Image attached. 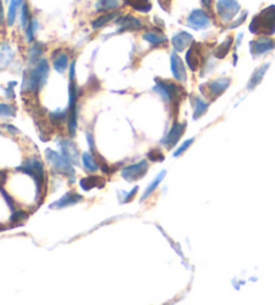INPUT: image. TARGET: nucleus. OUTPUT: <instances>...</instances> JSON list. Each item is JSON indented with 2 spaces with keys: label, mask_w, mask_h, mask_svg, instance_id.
Segmentation results:
<instances>
[{
  "label": "nucleus",
  "mask_w": 275,
  "mask_h": 305,
  "mask_svg": "<svg viewBox=\"0 0 275 305\" xmlns=\"http://www.w3.org/2000/svg\"><path fill=\"white\" fill-rule=\"evenodd\" d=\"M48 73H50V65L46 59H40L36 62L32 69L28 72V74L24 78L23 90L32 94H38L40 89L43 88L46 81L48 78Z\"/></svg>",
  "instance_id": "obj_1"
},
{
  "label": "nucleus",
  "mask_w": 275,
  "mask_h": 305,
  "mask_svg": "<svg viewBox=\"0 0 275 305\" xmlns=\"http://www.w3.org/2000/svg\"><path fill=\"white\" fill-rule=\"evenodd\" d=\"M250 31L252 34L272 35L275 32V6L264 8L252 18L250 23Z\"/></svg>",
  "instance_id": "obj_2"
},
{
  "label": "nucleus",
  "mask_w": 275,
  "mask_h": 305,
  "mask_svg": "<svg viewBox=\"0 0 275 305\" xmlns=\"http://www.w3.org/2000/svg\"><path fill=\"white\" fill-rule=\"evenodd\" d=\"M68 94H70V100H68V133L70 136L76 135L77 129V98H78V90H77L76 84V60L70 64V70H68Z\"/></svg>",
  "instance_id": "obj_3"
},
{
  "label": "nucleus",
  "mask_w": 275,
  "mask_h": 305,
  "mask_svg": "<svg viewBox=\"0 0 275 305\" xmlns=\"http://www.w3.org/2000/svg\"><path fill=\"white\" fill-rule=\"evenodd\" d=\"M153 90H155L164 101H167V102L175 105V106H177L179 101L181 100L184 94H185L184 89L181 88L180 85L175 84V82H171V81L159 80V78H156V85L153 86Z\"/></svg>",
  "instance_id": "obj_4"
},
{
  "label": "nucleus",
  "mask_w": 275,
  "mask_h": 305,
  "mask_svg": "<svg viewBox=\"0 0 275 305\" xmlns=\"http://www.w3.org/2000/svg\"><path fill=\"white\" fill-rule=\"evenodd\" d=\"M46 159L51 165L54 172L62 173L64 176L70 177V181H74L76 173H74V169L72 167V163L63 155H59V153H56L55 151H51V149H46Z\"/></svg>",
  "instance_id": "obj_5"
},
{
  "label": "nucleus",
  "mask_w": 275,
  "mask_h": 305,
  "mask_svg": "<svg viewBox=\"0 0 275 305\" xmlns=\"http://www.w3.org/2000/svg\"><path fill=\"white\" fill-rule=\"evenodd\" d=\"M216 15L219 16L222 23H231L240 11V4L238 0H218L215 6Z\"/></svg>",
  "instance_id": "obj_6"
},
{
  "label": "nucleus",
  "mask_w": 275,
  "mask_h": 305,
  "mask_svg": "<svg viewBox=\"0 0 275 305\" xmlns=\"http://www.w3.org/2000/svg\"><path fill=\"white\" fill-rule=\"evenodd\" d=\"M19 171L27 173L34 179L36 185V193L39 194L42 191V186L44 183V169L42 161L38 160V159H28L27 161H24Z\"/></svg>",
  "instance_id": "obj_7"
},
{
  "label": "nucleus",
  "mask_w": 275,
  "mask_h": 305,
  "mask_svg": "<svg viewBox=\"0 0 275 305\" xmlns=\"http://www.w3.org/2000/svg\"><path fill=\"white\" fill-rule=\"evenodd\" d=\"M187 26L191 27L192 30L200 31V30H207L211 26V16L208 15L205 10H193V11L188 15Z\"/></svg>",
  "instance_id": "obj_8"
},
{
  "label": "nucleus",
  "mask_w": 275,
  "mask_h": 305,
  "mask_svg": "<svg viewBox=\"0 0 275 305\" xmlns=\"http://www.w3.org/2000/svg\"><path fill=\"white\" fill-rule=\"evenodd\" d=\"M275 48V40L268 35H260L258 39L250 42V51L252 56H260Z\"/></svg>",
  "instance_id": "obj_9"
},
{
  "label": "nucleus",
  "mask_w": 275,
  "mask_h": 305,
  "mask_svg": "<svg viewBox=\"0 0 275 305\" xmlns=\"http://www.w3.org/2000/svg\"><path fill=\"white\" fill-rule=\"evenodd\" d=\"M147 171H148V161L141 160L139 161V163H136V164L128 165V167L122 168L121 175H122V177H124L125 180L136 181L139 180V179H141V177L147 173Z\"/></svg>",
  "instance_id": "obj_10"
},
{
  "label": "nucleus",
  "mask_w": 275,
  "mask_h": 305,
  "mask_svg": "<svg viewBox=\"0 0 275 305\" xmlns=\"http://www.w3.org/2000/svg\"><path fill=\"white\" fill-rule=\"evenodd\" d=\"M171 72L176 81H179L181 84L187 81V72H185L184 62L176 51L171 52Z\"/></svg>",
  "instance_id": "obj_11"
},
{
  "label": "nucleus",
  "mask_w": 275,
  "mask_h": 305,
  "mask_svg": "<svg viewBox=\"0 0 275 305\" xmlns=\"http://www.w3.org/2000/svg\"><path fill=\"white\" fill-rule=\"evenodd\" d=\"M116 23L120 26V32L122 31H140L143 30L144 24L143 22L132 15H124L118 16V19H116Z\"/></svg>",
  "instance_id": "obj_12"
},
{
  "label": "nucleus",
  "mask_w": 275,
  "mask_h": 305,
  "mask_svg": "<svg viewBox=\"0 0 275 305\" xmlns=\"http://www.w3.org/2000/svg\"><path fill=\"white\" fill-rule=\"evenodd\" d=\"M230 85H231L230 78H218V80L211 81L210 84L205 85V90L211 98H218L227 90Z\"/></svg>",
  "instance_id": "obj_13"
},
{
  "label": "nucleus",
  "mask_w": 275,
  "mask_h": 305,
  "mask_svg": "<svg viewBox=\"0 0 275 305\" xmlns=\"http://www.w3.org/2000/svg\"><path fill=\"white\" fill-rule=\"evenodd\" d=\"M185 60L192 72H196L201 65V44L192 43V46L188 48L185 54Z\"/></svg>",
  "instance_id": "obj_14"
},
{
  "label": "nucleus",
  "mask_w": 275,
  "mask_h": 305,
  "mask_svg": "<svg viewBox=\"0 0 275 305\" xmlns=\"http://www.w3.org/2000/svg\"><path fill=\"white\" fill-rule=\"evenodd\" d=\"M184 131H185V124H179V123H175V124L171 127V131L168 132V135L164 137L161 140V144L165 145L168 149H171L173 145L180 140V137L183 136Z\"/></svg>",
  "instance_id": "obj_15"
},
{
  "label": "nucleus",
  "mask_w": 275,
  "mask_h": 305,
  "mask_svg": "<svg viewBox=\"0 0 275 305\" xmlns=\"http://www.w3.org/2000/svg\"><path fill=\"white\" fill-rule=\"evenodd\" d=\"M171 43L172 46H173V48H175L176 52H181L184 51L189 44L193 43V36L187 31H180L172 36Z\"/></svg>",
  "instance_id": "obj_16"
},
{
  "label": "nucleus",
  "mask_w": 275,
  "mask_h": 305,
  "mask_svg": "<svg viewBox=\"0 0 275 305\" xmlns=\"http://www.w3.org/2000/svg\"><path fill=\"white\" fill-rule=\"evenodd\" d=\"M143 39L151 44L152 47H160V46H163L168 42L167 36L164 35L161 31H157V30H149V31L144 32Z\"/></svg>",
  "instance_id": "obj_17"
},
{
  "label": "nucleus",
  "mask_w": 275,
  "mask_h": 305,
  "mask_svg": "<svg viewBox=\"0 0 275 305\" xmlns=\"http://www.w3.org/2000/svg\"><path fill=\"white\" fill-rule=\"evenodd\" d=\"M82 195L80 194L74 193V191H70V193H66L63 197L60 198L59 201H56L54 205H51V209H63V207H67V206H73L76 203H80L82 202Z\"/></svg>",
  "instance_id": "obj_18"
},
{
  "label": "nucleus",
  "mask_w": 275,
  "mask_h": 305,
  "mask_svg": "<svg viewBox=\"0 0 275 305\" xmlns=\"http://www.w3.org/2000/svg\"><path fill=\"white\" fill-rule=\"evenodd\" d=\"M52 68L55 69L59 74H63L70 68V59H68L67 52L56 51L52 58Z\"/></svg>",
  "instance_id": "obj_19"
},
{
  "label": "nucleus",
  "mask_w": 275,
  "mask_h": 305,
  "mask_svg": "<svg viewBox=\"0 0 275 305\" xmlns=\"http://www.w3.org/2000/svg\"><path fill=\"white\" fill-rule=\"evenodd\" d=\"M14 56H15V51L12 50L10 43L4 42L0 44V70L8 68L14 59Z\"/></svg>",
  "instance_id": "obj_20"
},
{
  "label": "nucleus",
  "mask_w": 275,
  "mask_h": 305,
  "mask_svg": "<svg viewBox=\"0 0 275 305\" xmlns=\"http://www.w3.org/2000/svg\"><path fill=\"white\" fill-rule=\"evenodd\" d=\"M60 147H62V155H63L70 163L77 164V163H78V151H77L76 145L73 144V141L63 140L60 143Z\"/></svg>",
  "instance_id": "obj_21"
},
{
  "label": "nucleus",
  "mask_w": 275,
  "mask_h": 305,
  "mask_svg": "<svg viewBox=\"0 0 275 305\" xmlns=\"http://www.w3.org/2000/svg\"><path fill=\"white\" fill-rule=\"evenodd\" d=\"M118 16H120V12L117 11L104 12V15H101L100 18H97V19L93 20L92 27L94 28V30H100V28L105 27L106 24H109L114 19H118Z\"/></svg>",
  "instance_id": "obj_22"
},
{
  "label": "nucleus",
  "mask_w": 275,
  "mask_h": 305,
  "mask_svg": "<svg viewBox=\"0 0 275 305\" xmlns=\"http://www.w3.org/2000/svg\"><path fill=\"white\" fill-rule=\"evenodd\" d=\"M124 0H97L96 11L97 12H110L116 11L122 6Z\"/></svg>",
  "instance_id": "obj_23"
},
{
  "label": "nucleus",
  "mask_w": 275,
  "mask_h": 305,
  "mask_svg": "<svg viewBox=\"0 0 275 305\" xmlns=\"http://www.w3.org/2000/svg\"><path fill=\"white\" fill-rule=\"evenodd\" d=\"M44 52V44L40 43V42H36L31 46L30 48V52H28V64L34 66L36 62H39L42 59V55Z\"/></svg>",
  "instance_id": "obj_24"
},
{
  "label": "nucleus",
  "mask_w": 275,
  "mask_h": 305,
  "mask_svg": "<svg viewBox=\"0 0 275 305\" xmlns=\"http://www.w3.org/2000/svg\"><path fill=\"white\" fill-rule=\"evenodd\" d=\"M192 105H193V117H195L196 120L207 112L208 104L203 100V98H201V97L199 96L193 97V98H192Z\"/></svg>",
  "instance_id": "obj_25"
},
{
  "label": "nucleus",
  "mask_w": 275,
  "mask_h": 305,
  "mask_svg": "<svg viewBox=\"0 0 275 305\" xmlns=\"http://www.w3.org/2000/svg\"><path fill=\"white\" fill-rule=\"evenodd\" d=\"M80 185L81 187H82V190H85V191H90V190H93L94 187H98V189L104 187V179L97 176L84 177V179L81 180Z\"/></svg>",
  "instance_id": "obj_26"
},
{
  "label": "nucleus",
  "mask_w": 275,
  "mask_h": 305,
  "mask_svg": "<svg viewBox=\"0 0 275 305\" xmlns=\"http://www.w3.org/2000/svg\"><path fill=\"white\" fill-rule=\"evenodd\" d=\"M267 69H268V65H263V66H260L259 69H256L255 72L252 73L251 78H250V81H248L247 84L248 90H252L255 86H258V85L260 84V81H262V78L264 77V73H266Z\"/></svg>",
  "instance_id": "obj_27"
},
{
  "label": "nucleus",
  "mask_w": 275,
  "mask_h": 305,
  "mask_svg": "<svg viewBox=\"0 0 275 305\" xmlns=\"http://www.w3.org/2000/svg\"><path fill=\"white\" fill-rule=\"evenodd\" d=\"M82 164H84L85 169L90 173L97 172V171L100 169V167H98V163H97V160L94 159V156H93L90 152L82 153Z\"/></svg>",
  "instance_id": "obj_28"
},
{
  "label": "nucleus",
  "mask_w": 275,
  "mask_h": 305,
  "mask_svg": "<svg viewBox=\"0 0 275 305\" xmlns=\"http://www.w3.org/2000/svg\"><path fill=\"white\" fill-rule=\"evenodd\" d=\"M232 40H234L232 39V36H228L227 39L224 40V42H222V43L214 50V56L218 58V59H222V58H224V56L227 55L228 52H230V50H231Z\"/></svg>",
  "instance_id": "obj_29"
},
{
  "label": "nucleus",
  "mask_w": 275,
  "mask_h": 305,
  "mask_svg": "<svg viewBox=\"0 0 275 305\" xmlns=\"http://www.w3.org/2000/svg\"><path fill=\"white\" fill-rule=\"evenodd\" d=\"M125 4H129L133 10L139 12H149L152 8V4L149 0H124Z\"/></svg>",
  "instance_id": "obj_30"
},
{
  "label": "nucleus",
  "mask_w": 275,
  "mask_h": 305,
  "mask_svg": "<svg viewBox=\"0 0 275 305\" xmlns=\"http://www.w3.org/2000/svg\"><path fill=\"white\" fill-rule=\"evenodd\" d=\"M23 4V0H11L10 2V7H8V14H7V23L10 26L14 24L16 19V14H18V10L19 7Z\"/></svg>",
  "instance_id": "obj_31"
},
{
  "label": "nucleus",
  "mask_w": 275,
  "mask_h": 305,
  "mask_svg": "<svg viewBox=\"0 0 275 305\" xmlns=\"http://www.w3.org/2000/svg\"><path fill=\"white\" fill-rule=\"evenodd\" d=\"M165 175H167V171H161V173H159V175H157V176L155 177V180L152 181L151 185H149L147 187V191L144 193L143 198H141V202H144V201H145V199H147L148 197H149V195H152V194H153V191H155V190L157 189V187H159L160 183L163 181V179H164V177H165Z\"/></svg>",
  "instance_id": "obj_32"
},
{
  "label": "nucleus",
  "mask_w": 275,
  "mask_h": 305,
  "mask_svg": "<svg viewBox=\"0 0 275 305\" xmlns=\"http://www.w3.org/2000/svg\"><path fill=\"white\" fill-rule=\"evenodd\" d=\"M50 118L52 120V123L60 124L62 121L68 118V109H58V110H55V112H52L50 114Z\"/></svg>",
  "instance_id": "obj_33"
},
{
  "label": "nucleus",
  "mask_w": 275,
  "mask_h": 305,
  "mask_svg": "<svg viewBox=\"0 0 275 305\" xmlns=\"http://www.w3.org/2000/svg\"><path fill=\"white\" fill-rule=\"evenodd\" d=\"M36 28H38V20L36 19H31L30 20V23H28L27 28L24 30L26 31V38H27V42L31 43L34 38H35V31Z\"/></svg>",
  "instance_id": "obj_34"
},
{
  "label": "nucleus",
  "mask_w": 275,
  "mask_h": 305,
  "mask_svg": "<svg viewBox=\"0 0 275 305\" xmlns=\"http://www.w3.org/2000/svg\"><path fill=\"white\" fill-rule=\"evenodd\" d=\"M31 14H30V8H28V4L24 3L22 4V27L26 30L30 23V20H31Z\"/></svg>",
  "instance_id": "obj_35"
},
{
  "label": "nucleus",
  "mask_w": 275,
  "mask_h": 305,
  "mask_svg": "<svg viewBox=\"0 0 275 305\" xmlns=\"http://www.w3.org/2000/svg\"><path fill=\"white\" fill-rule=\"evenodd\" d=\"M15 113H16V109L14 105L0 104V116L12 117L15 116Z\"/></svg>",
  "instance_id": "obj_36"
},
{
  "label": "nucleus",
  "mask_w": 275,
  "mask_h": 305,
  "mask_svg": "<svg viewBox=\"0 0 275 305\" xmlns=\"http://www.w3.org/2000/svg\"><path fill=\"white\" fill-rule=\"evenodd\" d=\"M193 141H195V139H193V137H192V139H189V140L184 141L183 144L180 145L179 148L176 149V151H175V153H173V156H175V157H177V156H180V155H181V153H184V152H185V151H187V149L189 148V145H191V144H193Z\"/></svg>",
  "instance_id": "obj_37"
},
{
  "label": "nucleus",
  "mask_w": 275,
  "mask_h": 305,
  "mask_svg": "<svg viewBox=\"0 0 275 305\" xmlns=\"http://www.w3.org/2000/svg\"><path fill=\"white\" fill-rule=\"evenodd\" d=\"M148 157H149V160H153V161H163L164 160V155L160 152V149H157V148L151 149V151L148 152Z\"/></svg>",
  "instance_id": "obj_38"
},
{
  "label": "nucleus",
  "mask_w": 275,
  "mask_h": 305,
  "mask_svg": "<svg viewBox=\"0 0 275 305\" xmlns=\"http://www.w3.org/2000/svg\"><path fill=\"white\" fill-rule=\"evenodd\" d=\"M246 18H247V12L243 11V12H242V14H240V16H239V18H238V19L234 20V22H232V23L230 24V26H228V28H230V30L238 28L240 26V24H243V22H244V20H246Z\"/></svg>",
  "instance_id": "obj_39"
},
{
  "label": "nucleus",
  "mask_w": 275,
  "mask_h": 305,
  "mask_svg": "<svg viewBox=\"0 0 275 305\" xmlns=\"http://www.w3.org/2000/svg\"><path fill=\"white\" fill-rule=\"evenodd\" d=\"M24 219H27V214L24 213V211H16V213L12 215V221L16 222V223L24 221Z\"/></svg>",
  "instance_id": "obj_40"
},
{
  "label": "nucleus",
  "mask_w": 275,
  "mask_h": 305,
  "mask_svg": "<svg viewBox=\"0 0 275 305\" xmlns=\"http://www.w3.org/2000/svg\"><path fill=\"white\" fill-rule=\"evenodd\" d=\"M137 191H139V187H134V189L132 190V191H130V194H129L128 197L125 198V203H128V202H130L133 199V197H134V195H136V193Z\"/></svg>",
  "instance_id": "obj_41"
},
{
  "label": "nucleus",
  "mask_w": 275,
  "mask_h": 305,
  "mask_svg": "<svg viewBox=\"0 0 275 305\" xmlns=\"http://www.w3.org/2000/svg\"><path fill=\"white\" fill-rule=\"evenodd\" d=\"M4 24V10H3V0H0V27Z\"/></svg>",
  "instance_id": "obj_42"
},
{
  "label": "nucleus",
  "mask_w": 275,
  "mask_h": 305,
  "mask_svg": "<svg viewBox=\"0 0 275 305\" xmlns=\"http://www.w3.org/2000/svg\"><path fill=\"white\" fill-rule=\"evenodd\" d=\"M200 2H201V6L207 10H210L212 7V3H214V0H200Z\"/></svg>",
  "instance_id": "obj_43"
},
{
  "label": "nucleus",
  "mask_w": 275,
  "mask_h": 305,
  "mask_svg": "<svg viewBox=\"0 0 275 305\" xmlns=\"http://www.w3.org/2000/svg\"><path fill=\"white\" fill-rule=\"evenodd\" d=\"M242 38H243V34H239L238 35V38H236V47L240 44V40H242Z\"/></svg>",
  "instance_id": "obj_44"
},
{
  "label": "nucleus",
  "mask_w": 275,
  "mask_h": 305,
  "mask_svg": "<svg viewBox=\"0 0 275 305\" xmlns=\"http://www.w3.org/2000/svg\"><path fill=\"white\" fill-rule=\"evenodd\" d=\"M4 177H6V173H4L3 171H0V183L4 180Z\"/></svg>",
  "instance_id": "obj_45"
}]
</instances>
